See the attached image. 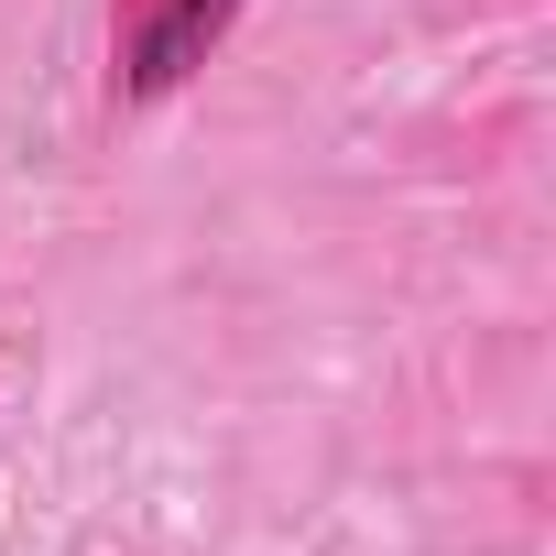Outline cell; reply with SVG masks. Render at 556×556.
Returning <instances> with one entry per match:
<instances>
[{"instance_id":"6da1fadb","label":"cell","mask_w":556,"mask_h":556,"mask_svg":"<svg viewBox=\"0 0 556 556\" xmlns=\"http://www.w3.org/2000/svg\"><path fill=\"white\" fill-rule=\"evenodd\" d=\"M240 12H251V0H131V23H121V99L186 88V77L229 45Z\"/></svg>"}]
</instances>
